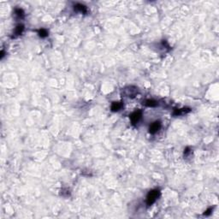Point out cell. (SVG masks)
Returning <instances> with one entry per match:
<instances>
[{"label": "cell", "instance_id": "1", "mask_svg": "<svg viewBox=\"0 0 219 219\" xmlns=\"http://www.w3.org/2000/svg\"><path fill=\"white\" fill-rule=\"evenodd\" d=\"M160 196V191L158 189H154L152 190L148 193L147 196H146V204L147 206H152V204H154L156 202V200L159 199V197Z\"/></svg>", "mask_w": 219, "mask_h": 219}, {"label": "cell", "instance_id": "2", "mask_svg": "<svg viewBox=\"0 0 219 219\" xmlns=\"http://www.w3.org/2000/svg\"><path fill=\"white\" fill-rule=\"evenodd\" d=\"M138 87H134V86H130V87H127L122 90V93L123 95H125L126 97L128 98H134L137 93H138Z\"/></svg>", "mask_w": 219, "mask_h": 219}, {"label": "cell", "instance_id": "3", "mask_svg": "<svg viewBox=\"0 0 219 219\" xmlns=\"http://www.w3.org/2000/svg\"><path fill=\"white\" fill-rule=\"evenodd\" d=\"M141 116H142V111H141L140 110H135L134 112H133V113L129 116L132 124L135 125V124L140 120Z\"/></svg>", "mask_w": 219, "mask_h": 219}, {"label": "cell", "instance_id": "4", "mask_svg": "<svg viewBox=\"0 0 219 219\" xmlns=\"http://www.w3.org/2000/svg\"><path fill=\"white\" fill-rule=\"evenodd\" d=\"M160 128H161V122L159 121H156L150 125L149 133L152 134H155L156 133H158L160 130Z\"/></svg>", "mask_w": 219, "mask_h": 219}, {"label": "cell", "instance_id": "5", "mask_svg": "<svg viewBox=\"0 0 219 219\" xmlns=\"http://www.w3.org/2000/svg\"><path fill=\"white\" fill-rule=\"evenodd\" d=\"M24 30V26L22 24H19L15 27V30H14V33H13V37L12 38H15V37H18L20 36L22 32Z\"/></svg>", "mask_w": 219, "mask_h": 219}, {"label": "cell", "instance_id": "6", "mask_svg": "<svg viewBox=\"0 0 219 219\" xmlns=\"http://www.w3.org/2000/svg\"><path fill=\"white\" fill-rule=\"evenodd\" d=\"M74 9L77 12H80V13H82V14H86L87 12V8L81 4V3H76L75 6H74Z\"/></svg>", "mask_w": 219, "mask_h": 219}, {"label": "cell", "instance_id": "7", "mask_svg": "<svg viewBox=\"0 0 219 219\" xmlns=\"http://www.w3.org/2000/svg\"><path fill=\"white\" fill-rule=\"evenodd\" d=\"M191 111V109L189 108H181V109H175L174 110V112H173V115L177 116H181V115H184V114H187L188 112Z\"/></svg>", "mask_w": 219, "mask_h": 219}, {"label": "cell", "instance_id": "8", "mask_svg": "<svg viewBox=\"0 0 219 219\" xmlns=\"http://www.w3.org/2000/svg\"><path fill=\"white\" fill-rule=\"evenodd\" d=\"M123 105L122 102H113L112 105H111V107L110 109L113 112H116V111H119L122 108Z\"/></svg>", "mask_w": 219, "mask_h": 219}, {"label": "cell", "instance_id": "9", "mask_svg": "<svg viewBox=\"0 0 219 219\" xmlns=\"http://www.w3.org/2000/svg\"><path fill=\"white\" fill-rule=\"evenodd\" d=\"M15 15H16V17L18 19H23L25 16V13H24L23 9H21L20 8H16L15 9Z\"/></svg>", "mask_w": 219, "mask_h": 219}, {"label": "cell", "instance_id": "10", "mask_svg": "<svg viewBox=\"0 0 219 219\" xmlns=\"http://www.w3.org/2000/svg\"><path fill=\"white\" fill-rule=\"evenodd\" d=\"M144 105H145L146 106H147V107H152H152H156L159 104H158L157 101H155V100H153V99H147V100L145 101Z\"/></svg>", "mask_w": 219, "mask_h": 219}, {"label": "cell", "instance_id": "11", "mask_svg": "<svg viewBox=\"0 0 219 219\" xmlns=\"http://www.w3.org/2000/svg\"><path fill=\"white\" fill-rule=\"evenodd\" d=\"M38 34L41 38H46L48 36V31L45 28H41L38 31Z\"/></svg>", "mask_w": 219, "mask_h": 219}, {"label": "cell", "instance_id": "12", "mask_svg": "<svg viewBox=\"0 0 219 219\" xmlns=\"http://www.w3.org/2000/svg\"><path fill=\"white\" fill-rule=\"evenodd\" d=\"M212 211H213V207H210L208 210H206V211L204 212V216H209V215H211L212 212Z\"/></svg>", "mask_w": 219, "mask_h": 219}, {"label": "cell", "instance_id": "13", "mask_svg": "<svg viewBox=\"0 0 219 219\" xmlns=\"http://www.w3.org/2000/svg\"><path fill=\"white\" fill-rule=\"evenodd\" d=\"M191 152H192V151H191V149H190L189 147H187V148L184 150V155H185V156H187V155H189Z\"/></svg>", "mask_w": 219, "mask_h": 219}]
</instances>
